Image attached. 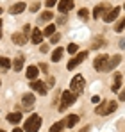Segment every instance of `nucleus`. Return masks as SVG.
Instances as JSON below:
<instances>
[{
  "label": "nucleus",
  "instance_id": "nucleus-38",
  "mask_svg": "<svg viewBox=\"0 0 125 132\" xmlns=\"http://www.w3.org/2000/svg\"><path fill=\"white\" fill-rule=\"evenodd\" d=\"M120 46H122V48H125V39H122V41H120Z\"/></svg>",
  "mask_w": 125,
  "mask_h": 132
},
{
  "label": "nucleus",
  "instance_id": "nucleus-23",
  "mask_svg": "<svg viewBox=\"0 0 125 132\" xmlns=\"http://www.w3.org/2000/svg\"><path fill=\"white\" fill-rule=\"evenodd\" d=\"M11 61H9V59H7V57H0V68H2V70H9V68H11Z\"/></svg>",
  "mask_w": 125,
  "mask_h": 132
},
{
  "label": "nucleus",
  "instance_id": "nucleus-29",
  "mask_svg": "<svg viewBox=\"0 0 125 132\" xmlns=\"http://www.w3.org/2000/svg\"><path fill=\"white\" fill-rule=\"evenodd\" d=\"M79 16H81L82 20H86V18H88V9H81V11H79Z\"/></svg>",
  "mask_w": 125,
  "mask_h": 132
},
{
  "label": "nucleus",
  "instance_id": "nucleus-16",
  "mask_svg": "<svg viewBox=\"0 0 125 132\" xmlns=\"http://www.w3.org/2000/svg\"><path fill=\"white\" fill-rule=\"evenodd\" d=\"M13 41L16 45H25L27 43V36L25 34H20V32H14L13 34Z\"/></svg>",
  "mask_w": 125,
  "mask_h": 132
},
{
  "label": "nucleus",
  "instance_id": "nucleus-1",
  "mask_svg": "<svg viewBox=\"0 0 125 132\" xmlns=\"http://www.w3.org/2000/svg\"><path fill=\"white\" fill-rule=\"evenodd\" d=\"M116 107H118L116 102H113V100H102V104L97 105L95 112L100 114V116H107V114H113V112L116 111Z\"/></svg>",
  "mask_w": 125,
  "mask_h": 132
},
{
  "label": "nucleus",
  "instance_id": "nucleus-36",
  "mask_svg": "<svg viewBox=\"0 0 125 132\" xmlns=\"http://www.w3.org/2000/svg\"><path fill=\"white\" fill-rule=\"evenodd\" d=\"M46 68H48V66L45 64V63H41V64H40V70H43V71H46Z\"/></svg>",
  "mask_w": 125,
  "mask_h": 132
},
{
  "label": "nucleus",
  "instance_id": "nucleus-10",
  "mask_svg": "<svg viewBox=\"0 0 125 132\" xmlns=\"http://www.w3.org/2000/svg\"><path fill=\"white\" fill-rule=\"evenodd\" d=\"M109 11V5L107 4H102V5H97L95 9H93V18H100L102 14H105Z\"/></svg>",
  "mask_w": 125,
  "mask_h": 132
},
{
  "label": "nucleus",
  "instance_id": "nucleus-41",
  "mask_svg": "<svg viewBox=\"0 0 125 132\" xmlns=\"http://www.w3.org/2000/svg\"><path fill=\"white\" fill-rule=\"evenodd\" d=\"M0 14H2V7H0Z\"/></svg>",
  "mask_w": 125,
  "mask_h": 132
},
{
  "label": "nucleus",
  "instance_id": "nucleus-21",
  "mask_svg": "<svg viewBox=\"0 0 125 132\" xmlns=\"http://www.w3.org/2000/svg\"><path fill=\"white\" fill-rule=\"evenodd\" d=\"M13 68H14V71H20L21 68H23V57L18 55L16 59H14V63H13Z\"/></svg>",
  "mask_w": 125,
  "mask_h": 132
},
{
  "label": "nucleus",
  "instance_id": "nucleus-13",
  "mask_svg": "<svg viewBox=\"0 0 125 132\" xmlns=\"http://www.w3.org/2000/svg\"><path fill=\"white\" fill-rule=\"evenodd\" d=\"M21 100H23V107H27V109L34 105V95H32V93L23 95V98H21Z\"/></svg>",
  "mask_w": 125,
  "mask_h": 132
},
{
  "label": "nucleus",
  "instance_id": "nucleus-43",
  "mask_svg": "<svg viewBox=\"0 0 125 132\" xmlns=\"http://www.w3.org/2000/svg\"><path fill=\"white\" fill-rule=\"evenodd\" d=\"M123 9H125V5H123Z\"/></svg>",
  "mask_w": 125,
  "mask_h": 132
},
{
  "label": "nucleus",
  "instance_id": "nucleus-25",
  "mask_svg": "<svg viewBox=\"0 0 125 132\" xmlns=\"http://www.w3.org/2000/svg\"><path fill=\"white\" fill-rule=\"evenodd\" d=\"M123 27H125V18H120L118 23L114 25V30H116V32H122V30H123Z\"/></svg>",
  "mask_w": 125,
  "mask_h": 132
},
{
  "label": "nucleus",
  "instance_id": "nucleus-40",
  "mask_svg": "<svg viewBox=\"0 0 125 132\" xmlns=\"http://www.w3.org/2000/svg\"><path fill=\"white\" fill-rule=\"evenodd\" d=\"M0 39H2V20H0Z\"/></svg>",
  "mask_w": 125,
  "mask_h": 132
},
{
  "label": "nucleus",
  "instance_id": "nucleus-4",
  "mask_svg": "<svg viewBox=\"0 0 125 132\" xmlns=\"http://www.w3.org/2000/svg\"><path fill=\"white\" fill-rule=\"evenodd\" d=\"M75 98H77L75 93H72V91H64V93L61 95V105H59V109L64 111L66 107H70V105L75 102Z\"/></svg>",
  "mask_w": 125,
  "mask_h": 132
},
{
  "label": "nucleus",
  "instance_id": "nucleus-34",
  "mask_svg": "<svg viewBox=\"0 0 125 132\" xmlns=\"http://www.w3.org/2000/svg\"><path fill=\"white\" fill-rule=\"evenodd\" d=\"M57 4V0H46V5L48 7H52V5H56Z\"/></svg>",
  "mask_w": 125,
  "mask_h": 132
},
{
  "label": "nucleus",
  "instance_id": "nucleus-24",
  "mask_svg": "<svg viewBox=\"0 0 125 132\" xmlns=\"http://www.w3.org/2000/svg\"><path fill=\"white\" fill-rule=\"evenodd\" d=\"M52 34H56V27L54 25H46L45 30H43V36H52Z\"/></svg>",
  "mask_w": 125,
  "mask_h": 132
},
{
  "label": "nucleus",
  "instance_id": "nucleus-17",
  "mask_svg": "<svg viewBox=\"0 0 125 132\" xmlns=\"http://www.w3.org/2000/svg\"><path fill=\"white\" fill-rule=\"evenodd\" d=\"M43 41V32L40 29H32V43H41Z\"/></svg>",
  "mask_w": 125,
  "mask_h": 132
},
{
  "label": "nucleus",
  "instance_id": "nucleus-14",
  "mask_svg": "<svg viewBox=\"0 0 125 132\" xmlns=\"http://www.w3.org/2000/svg\"><path fill=\"white\" fill-rule=\"evenodd\" d=\"M7 121L13 123V125H18L21 121V114L20 112H11V114H7Z\"/></svg>",
  "mask_w": 125,
  "mask_h": 132
},
{
  "label": "nucleus",
  "instance_id": "nucleus-18",
  "mask_svg": "<svg viewBox=\"0 0 125 132\" xmlns=\"http://www.w3.org/2000/svg\"><path fill=\"white\" fill-rule=\"evenodd\" d=\"M64 127H66V120H61V121H57V123H54V125H52L50 132H62Z\"/></svg>",
  "mask_w": 125,
  "mask_h": 132
},
{
  "label": "nucleus",
  "instance_id": "nucleus-6",
  "mask_svg": "<svg viewBox=\"0 0 125 132\" xmlns=\"http://www.w3.org/2000/svg\"><path fill=\"white\" fill-rule=\"evenodd\" d=\"M107 61H109V55H105V54L98 55V57L93 61L95 70H97V71H104V70H105V64H107Z\"/></svg>",
  "mask_w": 125,
  "mask_h": 132
},
{
  "label": "nucleus",
  "instance_id": "nucleus-9",
  "mask_svg": "<svg viewBox=\"0 0 125 132\" xmlns=\"http://www.w3.org/2000/svg\"><path fill=\"white\" fill-rule=\"evenodd\" d=\"M30 88L34 89L36 93H40V95H45L46 93V86H45V82H41V80H32L30 82Z\"/></svg>",
  "mask_w": 125,
  "mask_h": 132
},
{
  "label": "nucleus",
  "instance_id": "nucleus-3",
  "mask_svg": "<svg viewBox=\"0 0 125 132\" xmlns=\"http://www.w3.org/2000/svg\"><path fill=\"white\" fill-rule=\"evenodd\" d=\"M84 86H86L84 77L82 75H75V77L72 79V82H70V91L75 93V95H81V93L84 91Z\"/></svg>",
  "mask_w": 125,
  "mask_h": 132
},
{
  "label": "nucleus",
  "instance_id": "nucleus-27",
  "mask_svg": "<svg viewBox=\"0 0 125 132\" xmlns=\"http://www.w3.org/2000/svg\"><path fill=\"white\" fill-rule=\"evenodd\" d=\"M52 16H54V14H52L50 11H45V13L41 14V20H43V22H50V20H52Z\"/></svg>",
  "mask_w": 125,
  "mask_h": 132
},
{
  "label": "nucleus",
  "instance_id": "nucleus-31",
  "mask_svg": "<svg viewBox=\"0 0 125 132\" xmlns=\"http://www.w3.org/2000/svg\"><path fill=\"white\" fill-rule=\"evenodd\" d=\"M38 9H40V4H38V2H36V4H32V7H30V11H32V13H36Z\"/></svg>",
  "mask_w": 125,
  "mask_h": 132
},
{
  "label": "nucleus",
  "instance_id": "nucleus-30",
  "mask_svg": "<svg viewBox=\"0 0 125 132\" xmlns=\"http://www.w3.org/2000/svg\"><path fill=\"white\" fill-rule=\"evenodd\" d=\"M30 30H32V29H30V25H25V27H23V34H25V36H29V34H30Z\"/></svg>",
  "mask_w": 125,
  "mask_h": 132
},
{
  "label": "nucleus",
  "instance_id": "nucleus-20",
  "mask_svg": "<svg viewBox=\"0 0 125 132\" xmlns=\"http://www.w3.org/2000/svg\"><path fill=\"white\" fill-rule=\"evenodd\" d=\"M62 52H64V50H62L61 46H59V48H56V50L52 52V61H54V63H59V61H61Z\"/></svg>",
  "mask_w": 125,
  "mask_h": 132
},
{
  "label": "nucleus",
  "instance_id": "nucleus-19",
  "mask_svg": "<svg viewBox=\"0 0 125 132\" xmlns=\"http://www.w3.org/2000/svg\"><path fill=\"white\" fill-rule=\"evenodd\" d=\"M77 121H79V116H77V114H70V116L66 118V127H68V129H73V125H75Z\"/></svg>",
  "mask_w": 125,
  "mask_h": 132
},
{
  "label": "nucleus",
  "instance_id": "nucleus-15",
  "mask_svg": "<svg viewBox=\"0 0 125 132\" xmlns=\"http://www.w3.org/2000/svg\"><path fill=\"white\" fill-rule=\"evenodd\" d=\"M23 11H25V4H23V2L14 4V5L9 9V13H11V14H20V13H23Z\"/></svg>",
  "mask_w": 125,
  "mask_h": 132
},
{
  "label": "nucleus",
  "instance_id": "nucleus-5",
  "mask_svg": "<svg viewBox=\"0 0 125 132\" xmlns=\"http://www.w3.org/2000/svg\"><path fill=\"white\" fill-rule=\"evenodd\" d=\"M86 57H88V52H79L75 57H72V59L68 61V64H66V66H68V70H73L75 66H79Z\"/></svg>",
  "mask_w": 125,
  "mask_h": 132
},
{
  "label": "nucleus",
  "instance_id": "nucleus-8",
  "mask_svg": "<svg viewBox=\"0 0 125 132\" xmlns=\"http://www.w3.org/2000/svg\"><path fill=\"white\" fill-rule=\"evenodd\" d=\"M118 14H120V7H113V9H109V11L104 14V22H107V23L114 22Z\"/></svg>",
  "mask_w": 125,
  "mask_h": 132
},
{
  "label": "nucleus",
  "instance_id": "nucleus-39",
  "mask_svg": "<svg viewBox=\"0 0 125 132\" xmlns=\"http://www.w3.org/2000/svg\"><path fill=\"white\" fill-rule=\"evenodd\" d=\"M13 132H23V130H21V129H18V127H16V129H13Z\"/></svg>",
  "mask_w": 125,
  "mask_h": 132
},
{
  "label": "nucleus",
  "instance_id": "nucleus-33",
  "mask_svg": "<svg viewBox=\"0 0 125 132\" xmlns=\"http://www.w3.org/2000/svg\"><path fill=\"white\" fill-rule=\"evenodd\" d=\"M59 41V34H52V43H57Z\"/></svg>",
  "mask_w": 125,
  "mask_h": 132
},
{
  "label": "nucleus",
  "instance_id": "nucleus-42",
  "mask_svg": "<svg viewBox=\"0 0 125 132\" xmlns=\"http://www.w3.org/2000/svg\"><path fill=\"white\" fill-rule=\"evenodd\" d=\"M0 132H4V130H0Z\"/></svg>",
  "mask_w": 125,
  "mask_h": 132
},
{
  "label": "nucleus",
  "instance_id": "nucleus-12",
  "mask_svg": "<svg viewBox=\"0 0 125 132\" xmlns=\"http://www.w3.org/2000/svg\"><path fill=\"white\" fill-rule=\"evenodd\" d=\"M38 73H40V68L38 66H29L27 68V79L29 80H36L38 79Z\"/></svg>",
  "mask_w": 125,
  "mask_h": 132
},
{
  "label": "nucleus",
  "instance_id": "nucleus-35",
  "mask_svg": "<svg viewBox=\"0 0 125 132\" xmlns=\"http://www.w3.org/2000/svg\"><path fill=\"white\" fill-rule=\"evenodd\" d=\"M91 102H93V104H100V96H93Z\"/></svg>",
  "mask_w": 125,
  "mask_h": 132
},
{
  "label": "nucleus",
  "instance_id": "nucleus-22",
  "mask_svg": "<svg viewBox=\"0 0 125 132\" xmlns=\"http://www.w3.org/2000/svg\"><path fill=\"white\" fill-rule=\"evenodd\" d=\"M120 88H122V75H116L114 77V84H113V91L116 93V91H120Z\"/></svg>",
  "mask_w": 125,
  "mask_h": 132
},
{
  "label": "nucleus",
  "instance_id": "nucleus-37",
  "mask_svg": "<svg viewBox=\"0 0 125 132\" xmlns=\"http://www.w3.org/2000/svg\"><path fill=\"white\" fill-rule=\"evenodd\" d=\"M120 100H125V89L122 91V93H120Z\"/></svg>",
  "mask_w": 125,
  "mask_h": 132
},
{
  "label": "nucleus",
  "instance_id": "nucleus-26",
  "mask_svg": "<svg viewBox=\"0 0 125 132\" xmlns=\"http://www.w3.org/2000/svg\"><path fill=\"white\" fill-rule=\"evenodd\" d=\"M100 45H105L104 38H95V41H93V48H100Z\"/></svg>",
  "mask_w": 125,
  "mask_h": 132
},
{
  "label": "nucleus",
  "instance_id": "nucleus-28",
  "mask_svg": "<svg viewBox=\"0 0 125 132\" xmlns=\"http://www.w3.org/2000/svg\"><path fill=\"white\" fill-rule=\"evenodd\" d=\"M77 50H79V46H77L75 43H70V45H68V52H70L72 55H73V54H77Z\"/></svg>",
  "mask_w": 125,
  "mask_h": 132
},
{
  "label": "nucleus",
  "instance_id": "nucleus-32",
  "mask_svg": "<svg viewBox=\"0 0 125 132\" xmlns=\"http://www.w3.org/2000/svg\"><path fill=\"white\" fill-rule=\"evenodd\" d=\"M40 50H41L43 54H46V52H48V45H41V46H40Z\"/></svg>",
  "mask_w": 125,
  "mask_h": 132
},
{
  "label": "nucleus",
  "instance_id": "nucleus-7",
  "mask_svg": "<svg viewBox=\"0 0 125 132\" xmlns=\"http://www.w3.org/2000/svg\"><path fill=\"white\" fill-rule=\"evenodd\" d=\"M120 63H122V55H113V57H109V61H107V64H105L104 71H111V70H114Z\"/></svg>",
  "mask_w": 125,
  "mask_h": 132
},
{
  "label": "nucleus",
  "instance_id": "nucleus-2",
  "mask_svg": "<svg viewBox=\"0 0 125 132\" xmlns=\"http://www.w3.org/2000/svg\"><path fill=\"white\" fill-rule=\"evenodd\" d=\"M40 127H41V116H40V114H30V118H29V120L25 121V125H23V129L27 132H38Z\"/></svg>",
  "mask_w": 125,
  "mask_h": 132
},
{
  "label": "nucleus",
  "instance_id": "nucleus-11",
  "mask_svg": "<svg viewBox=\"0 0 125 132\" xmlns=\"http://www.w3.org/2000/svg\"><path fill=\"white\" fill-rule=\"evenodd\" d=\"M73 9V0H59V13H68Z\"/></svg>",
  "mask_w": 125,
  "mask_h": 132
}]
</instances>
